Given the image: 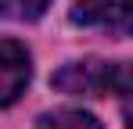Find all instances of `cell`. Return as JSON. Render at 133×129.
I'll return each mask as SVG.
<instances>
[{"instance_id":"cell-4","label":"cell","mask_w":133,"mask_h":129,"mask_svg":"<svg viewBox=\"0 0 133 129\" xmlns=\"http://www.w3.org/2000/svg\"><path fill=\"white\" fill-rule=\"evenodd\" d=\"M104 93H115L122 104V122L133 129V64L130 61H111L108 64V86Z\"/></svg>"},{"instance_id":"cell-6","label":"cell","mask_w":133,"mask_h":129,"mask_svg":"<svg viewBox=\"0 0 133 129\" xmlns=\"http://www.w3.org/2000/svg\"><path fill=\"white\" fill-rule=\"evenodd\" d=\"M47 7H50V0H0V18L36 22V18H43Z\"/></svg>"},{"instance_id":"cell-1","label":"cell","mask_w":133,"mask_h":129,"mask_svg":"<svg viewBox=\"0 0 133 129\" xmlns=\"http://www.w3.org/2000/svg\"><path fill=\"white\" fill-rule=\"evenodd\" d=\"M68 18H72V25H83V29L133 36V0H76Z\"/></svg>"},{"instance_id":"cell-2","label":"cell","mask_w":133,"mask_h":129,"mask_svg":"<svg viewBox=\"0 0 133 129\" xmlns=\"http://www.w3.org/2000/svg\"><path fill=\"white\" fill-rule=\"evenodd\" d=\"M32 79V58L18 40H0V108L15 104Z\"/></svg>"},{"instance_id":"cell-3","label":"cell","mask_w":133,"mask_h":129,"mask_svg":"<svg viewBox=\"0 0 133 129\" xmlns=\"http://www.w3.org/2000/svg\"><path fill=\"white\" fill-rule=\"evenodd\" d=\"M108 64L101 58H87V61H68L61 72H54V90L61 93H90V97H101L104 86H108Z\"/></svg>"},{"instance_id":"cell-5","label":"cell","mask_w":133,"mask_h":129,"mask_svg":"<svg viewBox=\"0 0 133 129\" xmlns=\"http://www.w3.org/2000/svg\"><path fill=\"white\" fill-rule=\"evenodd\" d=\"M36 129H104L97 122V115L79 111V108H61V111H47L40 115Z\"/></svg>"}]
</instances>
